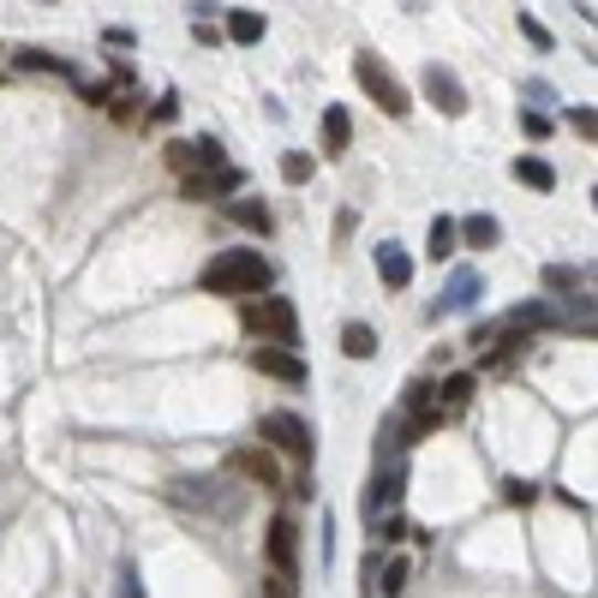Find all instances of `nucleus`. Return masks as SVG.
Instances as JSON below:
<instances>
[{
    "mask_svg": "<svg viewBox=\"0 0 598 598\" xmlns=\"http://www.w3.org/2000/svg\"><path fill=\"white\" fill-rule=\"evenodd\" d=\"M270 282H275V264L264 252H216L203 264V294L216 300H258L270 294Z\"/></svg>",
    "mask_w": 598,
    "mask_h": 598,
    "instance_id": "obj_1",
    "label": "nucleus"
},
{
    "mask_svg": "<svg viewBox=\"0 0 598 598\" xmlns=\"http://www.w3.org/2000/svg\"><path fill=\"white\" fill-rule=\"evenodd\" d=\"M240 324L252 329V335H270L275 347L300 342V312H294V300H282V294H258V300H240Z\"/></svg>",
    "mask_w": 598,
    "mask_h": 598,
    "instance_id": "obj_2",
    "label": "nucleus"
},
{
    "mask_svg": "<svg viewBox=\"0 0 598 598\" xmlns=\"http://www.w3.org/2000/svg\"><path fill=\"white\" fill-rule=\"evenodd\" d=\"M258 443H264L270 455H294L300 466H312V455H317L312 426H305L300 413H264L258 419Z\"/></svg>",
    "mask_w": 598,
    "mask_h": 598,
    "instance_id": "obj_3",
    "label": "nucleus"
},
{
    "mask_svg": "<svg viewBox=\"0 0 598 598\" xmlns=\"http://www.w3.org/2000/svg\"><path fill=\"white\" fill-rule=\"evenodd\" d=\"M354 78H359V91H366L384 114H396V120L407 114V91H401V78H396V72H389L384 61H377V54H359V61H354Z\"/></svg>",
    "mask_w": 598,
    "mask_h": 598,
    "instance_id": "obj_4",
    "label": "nucleus"
},
{
    "mask_svg": "<svg viewBox=\"0 0 598 598\" xmlns=\"http://www.w3.org/2000/svg\"><path fill=\"white\" fill-rule=\"evenodd\" d=\"M168 168L180 174V180H198V174H216V168H228V150H222V138H192V144H168Z\"/></svg>",
    "mask_w": 598,
    "mask_h": 598,
    "instance_id": "obj_5",
    "label": "nucleus"
},
{
    "mask_svg": "<svg viewBox=\"0 0 598 598\" xmlns=\"http://www.w3.org/2000/svg\"><path fill=\"white\" fill-rule=\"evenodd\" d=\"M264 550H270L275 580H294V575H300V527H294V515H275V521H270Z\"/></svg>",
    "mask_w": 598,
    "mask_h": 598,
    "instance_id": "obj_6",
    "label": "nucleus"
},
{
    "mask_svg": "<svg viewBox=\"0 0 598 598\" xmlns=\"http://www.w3.org/2000/svg\"><path fill=\"white\" fill-rule=\"evenodd\" d=\"M479 287H485V282H479V270H455V275H449V287L437 294L431 317L443 324V317H455V312H473V305H479Z\"/></svg>",
    "mask_w": 598,
    "mask_h": 598,
    "instance_id": "obj_7",
    "label": "nucleus"
},
{
    "mask_svg": "<svg viewBox=\"0 0 598 598\" xmlns=\"http://www.w3.org/2000/svg\"><path fill=\"white\" fill-rule=\"evenodd\" d=\"M228 466H233V473H245V479H258L264 491H282V466H275V455H270L264 443H252V449H233V455H228Z\"/></svg>",
    "mask_w": 598,
    "mask_h": 598,
    "instance_id": "obj_8",
    "label": "nucleus"
},
{
    "mask_svg": "<svg viewBox=\"0 0 598 598\" xmlns=\"http://www.w3.org/2000/svg\"><path fill=\"white\" fill-rule=\"evenodd\" d=\"M252 371H264L275 377V384H305V359L300 354H287V347H252Z\"/></svg>",
    "mask_w": 598,
    "mask_h": 598,
    "instance_id": "obj_9",
    "label": "nucleus"
},
{
    "mask_svg": "<svg viewBox=\"0 0 598 598\" xmlns=\"http://www.w3.org/2000/svg\"><path fill=\"white\" fill-rule=\"evenodd\" d=\"M426 96H431V108H443V114H466V91L449 66H426Z\"/></svg>",
    "mask_w": 598,
    "mask_h": 598,
    "instance_id": "obj_10",
    "label": "nucleus"
},
{
    "mask_svg": "<svg viewBox=\"0 0 598 598\" xmlns=\"http://www.w3.org/2000/svg\"><path fill=\"white\" fill-rule=\"evenodd\" d=\"M401 491H407V466H377V479H371V491H366V515L377 521L389 503H401Z\"/></svg>",
    "mask_w": 598,
    "mask_h": 598,
    "instance_id": "obj_11",
    "label": "nucleus"
},
{
    "mask_svg": "<svg viewBox=\"0 0 598 598\" xmlns=\"http://www.w3.org/2000/svg\"><path fill=\"white\" fill-rule=\"evenodd\" d=\"M240 186H245L240 168H216V174H198V180H180V192L186 198H233Z\"/></svg>",
    "mask_w": 598,
    "mask_h": 598,
    "instance_id": "obj_12",
    "label": "nucleus"
},
{
    "mask_svg": "<svg viewBox=\"0 0 598 598\" xmlns=\"http://www.w3.org/2000/svg\"><path fill=\"white\" fill-rule=\"evenodd\" d=\"M377 275H384V287H407V282H413V258H407L401 240L377 245Z\"/></svg>",
    "mask_w": 598,
    "mask_h": 598,
    "instance_id": "obj_13",
    "label": "nucleus"
},
{
    "mask_svg": "<svg viewBox=\"0 0 598 598\" xmlns=\"http://www.w3.org/2000/svg\"><path fill=\"white\" fill-rule=\"evenodd\" d=\"M347 144H354V120H347L342 102H329L324 108V156H347Z\"/></svg>",
    "mask_w": 598,
    "mask_h": 598,
    "instance_id": "obj_14",
    "label": "nucleus"
},
{
    "mask_svg": "<svg viewBox=\"0 0 598 598\" xmlns=\"http://www.w3.org/2000/svg\"><path fill=\"white\" fill-rule=\"evenodd\" d=\"M455 240H466L473 252H491V245L503 240V228H497V216H466V222L455 228Z\"/></svg>",
    "mask_w": 598,
    "mask_h": 598,
    "instance_id": "obj_15",
    "label": "nucleus"
},
{
    "mask_svg": "<svg viewBox=\"0 0 598 598\" xmlns=\"http://www.w3.org/2000/svg\"><path fill=\"white\" fill-rule=\"evenodd\" d=\"M264 12H245V7H228V36L233 42H245V49H252V42H264Z\"/></svg>",
    "mask_w": 598,
    "mask_h": 598,
    "instance_id": "obj_16",
    "label": "nucleus"
},
{
    "mask_svg": "<svg viewBox=\"0 0 598 598\" xmlns=\"http://www.w3.org/2000/svg\"><path fill=\"white\" fill-rule=\"evenodd\" d=\"M515 180L533 186V192H550V186H557V168H550L545 156H521V162H515Z\"/></svg>",
    "mask_w": 598,
    "mask_h": 598,
    "instance_id": "obj_17",
    "label": "nucleus"
},
{
    "mask_svg": "<svg viewBox=\"0 0 598 598\" xmlns=\"http://www.w3.org/2000/svg\"><path fill=\"white\" fill-rule=\"evenodd\" d=\"M455 222H449V216H437V222H431V240H426V258H431V264H449V258H455Z\"/></svg>",
    "mask_w": 598,
    "mask_h": 598,
    "instance_id": "obj_18",
    "label": "nucleus"
},
{
    "mask_svg": "<svg viewBox=\"0 0 598 598\" xmlns=\"http://www.w3.org/2000/svg\"><path fill=\"white\" fill-rule=\"evenodd\" d=\"M342 354L347 359H371L377 354V329L371 324H342Z\"/></svg>",
    "mask_w": 598,
    "mask_h": 598,
    "instance_id": "obj_19",
    "label": "nucleus"
},
{
    "mask_svg": "<svg viewBox=\"0 0 598 598\" xmlns=\"http://www.w3.org/2000/svg\"><path fill=\"white\" fill-rule=\"evenodd\" d=\"M466 401H473V377L466 371H455L449 384H437V407H443V413H455V407H466Z\"/></svg>",
    "mask_w": 598,
    "mask_h": 598,
    "instance_id": "obj_20",
    "label": "nucleus"
},
{
    "mask_svg": "<svg viewBox=\"0 0 598 598\" xmlns=\"http://www.w3.org/2000/svg\"><path fill=\"white\" fill-rule=\"evenodd\" d=\"M228 216H233V222H240V228H252V233H270V228H275L264 203H228Z\"/></svg>",
    "mask_w": 598,
    "mask_h": 598,
    "instance_id": "obj_21",
    "label": "nucleus"
},
{
    "mask_svg": "<svg viewBox=\"0 0 598 598\" xmlns=\"http://www.w3.org/2000/svg\"><path fill=\"white\" fill-rule=\"evenodd\" d=\"M312 168H317V162H312L305 150H287V156H282V180H294V186L312 180Z\"/></svg>",
    "mask_w": 598,
    "mask_h": 598,
    "instance_id": "obj_22",
    "label": "nucleus"
},
{
    "mask_svg": "<svg viewBox=\"0 0 598 598\" xmlns=\"http://www.w3.org/2000/svg\"><path fill=\"white\" fill-rule=\"evenodd\" d=\"M377 575V587H384V598H401V580H407V563L396 557V563H384V568H371Z\"/></svg>",
    "mask_w": 598,
    "mask_h": 598,
    "instance_id": "obj_23",
    "label": "nucleus"
},
{
    "mask_svg": "<svg viewBox=\"0 0 598 598\" xmlns=\"http://www.w3.org/2000/svg\"><path fill=\"white\" fill-rule=\"evenodd\" d=\"M12 61H19L24 72H66L61 61H54V54H42V49H19V54H12Z\"/></svg>",
    "mask_w": 598,
    "mask_h": 598,
    "instance_id": "obj_24",
    "label": "nucleus"
},
{
    "mask_svg": "<svg viewBox=\"0 0 598 598\" xmlns=\"http://www.w3.org/2000/svg\"><path fill=\"white\" fill-rule=\"evenodd\" d=\"M515 24H521V36H527V42H533V49H538V54H545V49H550V31H545V24H538V19H533V12H521V19H515Z\"/></svg>",
    "mask_w": 598,
    "mask_h": 598,
    "instance_id": "obj_25",
    "label": "nucleus"
},
{
    "mask_svg": "<svg viewBox=\"0 0 598 598\" xmlns=\"http://www.w3.org/2000/svg\"><path fill=\"white\" fill-rule=\"evenodd\" d=\"M371 533L384 538V545H396V538H407V521H401V515H377V521H371Z\"/></svg>",
    "mask_w": 598,
    "mask_h": 598,
    "instance_id": "obj_26",
    "label": "nucleus"
},
{
    "mask_svg": "<svg viewBox=\"0 0 598 598\" xmlns=\"http://www.w3.org/2000/svg\"><path fill=\"white\" fill-rule=\"evenodd\" d=\"M568 126H575L580 138H592L598 133V120H592V108H568Z\"/></svg>",
    "mask_w": 598,
    "mask_h": 598,
    "instance_id": "obj_27",
    "label": "nucleus"
},
{
    "mask_svg": "<svg viewBox=\"0 0 598 598\" xmlns=\"http://www.w3.org/2000/svg\"><path fill=\"white\" fill-rule=\"evenodd\" d=\"M545 287H580V270H545Z\"/></svg>",
    "mask_w": 598,
    "mask_h": 598,
    "instance_id": "obj_28",
    "label": "nucleus"
},
{
    "mask_svg": "<svg viewBox=\"0 0 598 598\" xmlns=\"http://www.w3.org/2000/svg\"><path fill=\"white\" fill-rule=\"evenodd\" d=\"M521 133H527V138H550V120H545V114H521Z\"/></svg>",
    "mask_w": 598,
    "mask_h": 598,
    "instance_id": "obj_29",
    "label": "nucleus"
},
{
    "mask_svg": "<svg viewBox=\"0 0 598 598\" xmlns=\"http://www.w3.org/2000/svg\"><path fill=\"white\" fill-rule=\"evenodd\" d=\"M264 598H294V592H287V580H270V587H264Z\"/></svg>",
    "mask_w": 598,
    "mask_h": 598,
    "instance_id": "obj_30",
    "label": "nucleus"
}]
</instances>
